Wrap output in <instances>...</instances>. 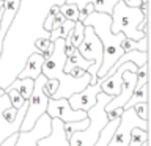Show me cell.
Wrapping results in <instances>:
<instances>
[{
	"label": "cell",
	"instance_id": "obj_1",
	"mask_svg": "<svg viewBox=\"0 0 151 146\" xmlns=\"http://www.w3.org/2000/svg\"><path fill=\"white\" fill-rule=\"evenodd\" d=\"M66 0H21L8 31L5 33L2 55H0V88L6 89L19 72L28 57L35 54L38 39H49L50 33L44 31L42 24L54 5H65Z\"/></svg>",
	"mask_w": 151,
	"mask_h": 146
},
{
	"label": "cell",
	"instance_id": "obj_29",
	"mask_svg": "<svg viewBox=\"0 0 151 146\" xmlns=\"http://www.w3.org/2000/svg\"><path fill=\"white\" fill-rule=\"evenodd\" d=\"M123 113H124V110H123V108H115V110L107 112L106 115H107V120H109V121H112V120H120Z\"/></svg>",
	"mask_w": 151,
	"mask_h": 146
},
{
	"label": "cell",
	"instance_id": "obj_8",
	"mask_svg": "<svg viewBox=\"0 0 151 146\" xmlns=\"http://www.w3.org/2000/svg\"><path fill=\"white\" fill-rule=\"evenodd\" d=\"M134 129L148 130V121H142L132 108H127L121 115L118 127L112 137L110 143L107 146H127L129 145V138H131V132Z\"/></svg>",
	"mask_w": 151,
	"mask_h": 146
},
{
	"label": "cell",
	"instance_id": "obj_6",
	"mask_svg": "<svg viewBox=\"0 0 151 146\" xmlns=\"http://www.w3.org/2000/svg\"><path fill=\"white\" fill-rule=\"evenodd\" d=\"M47 82V79L44 75H40L35 80V87H33V93L30 99L27 101V113L22 120L21 124V130L19 132H30L33 129V126L36 124V121L46 113L47 108V102H49V97L44 94V85Z\"/></svg>",
	"mask_w": 151,
	"mask_h": 146
},
{
	"label": "cell",
	"instance_id": "obj_23",
	"mask_svg": "<svg viewBox=\"0 0 151 146\" xmlns=\"http://www.w3.org/2000/svg\"><path fill=\"white\" fill-rule=\"evenodd\" d=\"M146 141H148V130L134 129L131 132V138H129V145L127 146H142Z\"/></svg>",
	"mask_w": 151,
	"mask_h": 146
},
{
	"label": "cell",
	"instance_id": "obj_7",
	"mask_svg": "<svg viewBox=\"0 0 151 146\" xmlns=\"http://www.w3.org/2000/svg\"><path fill=\"white\" fill-rule=\"evenodd\" d=\"M77 50H79V54L82 55L85 60L93 61V66L90 68V71L87 74L91 77L90 85H96L98 83L96 74H98V71H99V68H101V64H102V44H101V41L98 39V36L94 35L91 27H88V25L85 27L83 41L80 42Z\"/></svg>",
	"mask_w": 151,
	"mask_h": 146
},
{
	"label": "cell",
	"instance_id": "obj_11",
	"mask_svg": "<svg viewBox=\"0 0 151 146\" xmlns=\"http://www.w3.org/2000/svg\"><path fill=\"white\" fill-rule=\"evenodd\" d=\"M50 121L52 120L44 113L36 121V124L33 126V129L30 132H19L16 146H36V143L41 138H44V137H47L50 134V129H52Z\"/></svg>",
	"mask_w": 151,
	"mask_h": 146
},
{
	"label": "cell",
	"instance_id": "obj_2",
	"mask_svg": "<svg viewBox=\"0 0 151 146\" xmlns=\"http://www.w3.org/2000/svg\"><path fill=\"white\" fill-rule=\"evenodd\" d=\"M66 63V55H65V39H57L54 42V52L50 58L44 60V64L41 68V74L47 80H57L58 82V89L50 99H68L73 94L82 93L85 88L91 82V77L85 72L83 77L74 79L69 74L63 72Z\"/></svg>",
	"mask_w": 151,
	"mask_h": 146
},
{
	"label": "cell",
	"instance_id": "obj_25",
	"mask_svg": "<svg viewBox=\"0 0 151 146\" xmlns=\"http://www.w3.org/2000/svg\"><path fill=\"white\" fill-rule=\"evenodd\" d=\"M137 85H135V89H140L143 85L148 83V64H143L137 69ZM134 89V91H135Z\"/></svg>",
	"mask_w": 151,
	"mask_h": 146
},
{
	"label": "cell",
	"instance_id": "obj_24",
	"mask_svg": "<svg viewBox=\"0 0 151 146\" xmlns=\"http://www.w3.org/2000/svg\"><path fill=\"white\" fill-rule=\"evenodd\" d=\"M5 93H6V96H8V99H9V102H11V107H13V108L19 110V108L24 105V102H25V101H24L22 96L16 91V89L6 88V89H5Z\"/></svg>",
	"mask_w": 151,
	"mask_h": 146
},
{
	"label": "cell",
	"instance_id": "obj_16",
	"mask_svg": "<svg viewBox=\"0 0 151 146\" xmlns=\"http://www.w3.org/2000/svg\"><path fill=\"white\" fill-rule=\"evenodd\" d=\"M91 66H93V61L85 60L83 57L79 54V50L76 49V50L73 52V54L69 55V57H66V63H65L63 72H65V74H68L73 68H79V69H83L85 72H88Z\"/></svg>",
	"mask_w": 151,
	"mask_h": 146
},
{
	"label": "cell",
	"instance_id": "obj_13",
	"mask_svg": "<svg viewBox=\"0 0 151 146\" xmlns=\"http://www.w3.org/2000/svg\"><path fill=\"white\" fill-rule=\"evenodd\" d=\"M102 93L101 91V85L99 82L96 85H88L82 93L73 94L68 99V104L73 110H82V112H88L94 104H96V97L98 94Z\"/></svg>",
	"mask_w": 151,
	"mask_h": 146
},
{
	"label": "cell",
	"instance_id": "obj_30",
	"mask_svg": "<svg viewBox=\"0 0 151 146\" xmlns=\"http://www.w3.org/2000/svg\"><path fill=\"white\" fill-rule=\"evenodd\" d=\"M68 74L71 75V77H74V79H80V77H83V75H85V71L79 69V68H73Z\"/></svg>",
	"mask_w": 151,
	"mask_h": 146
},
{
	"label": "cell",
	"instance_id": "obj_12",
	"mask_svg": "<svg viewBox=\"0 0 151 146\" xmlns=\"http://www.w3.org/2000/svg\"><path fill=\"white\" fill-rule=\"evenodd\" d=\"M135 85H137V75L134 72L126 71V72L123 74V83H121L120 94L115 96V97H112L110 102L104 107L106 113L110 112V110H115V108H123V107H124L126 102L129 101V97L132 96V93H134ZM123 110H124V108H123Z\"/></svg>",
	"mask_w": 151,
	"mask_h": 146
},
{
	"label": "cell",
	"instance_id": "obj_32",
	"mask_svg": "<svg viewBox=\"0 0 151 146\" xmlns=\"http://www.w3.org/2000/svg\"><path fill=\"white\" fill-rule=\"evenodd\" d=\"M121 2L129 8H139L142 5V0H121Z\"/></svg>",
	"mask_w": 151,
	"mask_h": 146
},
{
	"label": "cell",
	"instance_id": "obj_17",
	"mask_svg": "<svg viewBox=\"0 0 151 146\" xmlns=\"http://www.w3.org/2000/svg\"><path fill=\"white\" fill-rule=\"evenodd\" d=\"M33 87H35V80H30V79H16L8 88L16 89V91L22 96L24 101H28L30 96H32V93H33Z\"/></svg>",
	"mask_w": 151,
	"mask_h": 146
},
{
	"label": "cell",
	"instance_id": "obj_27",
	"mask_svg": "<svg viewBox=\"0 0 151 146\" xmlns=\"http://www.w3.org/2000/svg\"><path fill=\"white\" fill-rule=\"evenodd\" d=\"M57 89H58V82H57V80H47L46 85H44V94L46 96L50 99L55 94Z\"/></svg>",
	"mask_w": 151,
	"mask_h": 146
},
{
	"label": "cell",
	"instance_id": "obj_4",
	"mask_svg": "<svg viewBox=\"0 0 151 146\" xmlns=\"http://www.w3.org/2000/svg\"><path fill=\"white\" fill-rule=\"evenodd\" d=\"M110 96L104 93H99L96 97V104L87 112V118L90 121L88 127L82 132H74L68 138L69 146H93L101 135V130L109 122L104 107L110 102Z\"/></svg>",
	"mask_w": 151,
	"mask_h": 146
},
{
	"label": "cell",
	"instance_id": "obj_22",
	"mask_svg": "<svg viewBox=\"0 0 151 146\" xmlns=\"http://www.w3.org/2000/svg\"><path fill=\"white\" fill-rule=\"evenodd\" d=\"M60 13L63 14V17L66 19V21H71V22H77L79 21V9L73 3L61 5V6H60Z\"/></svg>",
	"mask_w": 151,
	"mask_h": 146
},
{
	"label": "cell",
	"instance_id": "obj_10",
	"mask_svg": "<svg viewBox=\"0 0 151 146\" xmlns=\"http://www.w3.org/2000/svg\"><path fill=\"white\" fill-rule=\"evenodd\" d=\"M46 115L50 120L57 118L61 122H77V121H83L87 118V112L73 110L66 99H49Z\"/></svg>",
	"mask_w": 151,
	"mask_h": 146
},
{
	"label": "cell",
	"instance_id": "obj_20",
	"mask_svg": "<svg viewBox=\"0 0 151 146\" xmlns=\"http://www.w3.org/2000/svg\"><path fill=\"white\" fill-rule=\"evenodd\" d=\"M83 30H85L83 24L82 22H76L74 28L69 31V35H68V38H66L65 41L73 46L74 49H77V47L80 46V42L83 41Z\"/></svg>",
	"mask_w": 151,
	"mask_h": 146
},
{
	"label": "cell",
	"instance_id": "obj_14",
	"mask_svg": "<svg viewBox=\"0 0 151 146\" xmlns=\"http://www.w3.org/2000/svg\"><path fill=\"white\" fill-rule=\"evenodd\" d=\"M50 134L41 138L40 141L36 143V146H69L68 143V138L65 135V129H63V122L60 120H54L50 121Z\"/></svg>",
	"mask_w": 151,
	"mask_h": 146
},
{
	"label": "cell",
	"instance_id": "obj_33",
	"mask_svg": "<svg viewBox=\"0 0 151 146\" xmlns=\"http://www.w3.org/2000/svg\"><path fill=\"white\" fill-rule=\"evenodd\" d=\"M2 94H5V91H3V89H2V88H0V96H2Z\"/></svg>",
	"mask_w": 151,
	"mask_h": 146
},
{
	"label": "cell",
	"instance_id": "obj_31",
	"mask_svg": "<svg viewBox=\"0 0 151 146\" xmlns=\"http://www.w3.org/2000/svg\"><path fill=\"white\" fill-rule=\"evenodd\" d=\"M16 141H17V134H14V135L9 137V138L5 140L0 146H16Z\"/></svg>",
	"mask_w": 151,
	"mask_h": 146
},
{
	"label": "cell",
	"instance_id": "obj_21",
	"mask_svg": "<svg viewBox=\"0 0 151 146\" xmlns=\"http://www.w3.org/2000/svg\"><path fill=\"white\" fill-rule=\"evenodd\" d=\"M121 50L124 52H132V50H137V52H148V36H145L143 39L140 41H131V39H124L121 42Z\"/></svg>",
	"mask_w": 151,
	"mask_h": 146
},
{
	"label": "cell",
	"instance_id": "obj_19",
	"mask_svg": "<svg viewBox=\"0 0 151 146\" xmlns=\"http://www.w3.org/2000/svg\"><path fill=\"white\" fill-rule=\"evenodd\" d=\"M148 83L143 85L140 89H135L134 93H132V96L129 97V101L126 102V105L123 107L124 110H127V108H132L134 105H137V104H148Z\"/></svg>",
	"mask_w": 151,
	"mask_h": 146
},
{
	"label": "cell",
	"instance_id": "obj_28",
	"mask_svg": "<svg viewBox=\"0 0 151 146\" xmlns=\"http://www.w3.org/2000/svg\"><path fill=\"white\" fill-rule=\"evenodd\" d=\"M65 21H66V19L63 17V14H61V13H57L55 17H54V21H52V30H55V28L61 27V25L65 24ZM52 30H50V31H52Z\"/></svg>",
	"mask_w": 151,
	"mask_h": 146
},
{
	"label": "cell",
	"instance_id": "obj_18",
	"mask_svg": "<svg viewBox=\"0 0 151 146\" xmlns=\"http://www.w3.org/2000/svg\"><path fill=\"white\" fill-rule=\"evenodd\" d=\"M118 122H120V120L109 121L106 124V127L101 130V135H99V138L96 140V143H94L93 146H107L109 143H110L112 137H113V134H115V130L118 127Z\"/></svg>",
	"mask_w": 151,
	"mask_h": 146
},
{
	"label": "cell",
	"instance_id": "obj_26",
	"mask_svg": "<svg viewBox=\"0 0 151 146\" xmlns=\"http://www.w3.org/2000/svg\"><path fill=\"white\" fill-rule=\"evenodd\" d=\"M132 110L135 112V115L142 121H148V104H137V105L132 107Z\"/></svg>",
	"mask_w": 151,
	"mask_h": 146
},
{
	"label": "cell",
	"instance_id": "obj_5",
	"mask_svg": "<svg viewBox=\"0 0 151 146\" xmlns=\"http://www.w3.org/2000/svg\"><path fill=\"white\" fill-rule=\"evenodd\" d=\"M110 19H112L110 31L113 35L121 33V35H124L126 39L131 41H140L145 38L143 33L137 31V25L145 19V16L140 13L139 8H129L120 0L113 6Z\"/></svg>",
	"mask_w": 151,
	"mask_h": 146
},
{
	"label": "cell",
	"instance_id": "obj_3",
	"mask_svg": "<svg viewBox=\"0 0 151 146\" xmlns=\"http://www.w3.org/2000/svg\"><path fill=\"white\" fill-rule=\"evenodd\" d=\"M83 27H91L94 35L98 36V39L101 41L102 44V64L99 68L96 77L98 80L102 79L109 71L112 69V66L118 61V58L124 54L121 50V42L126 39L124 35L118 33V35H113L110 31V24L112 19L107 14H101V13H91L90 16L82 22Z\"/></svg>",
	"mask_w": 151,
	"mask_h": 146
},
{
	"label": "cell",
	"instance_id": "obj_15",
	"mask_svg": "<svg viewBox=\"0 0 151 146\" xmlns=\"http://www.w3.org/2000/svg\"><path fill=\"white\" fill-rule=\"evenodd\" d=\"M44 64V57L41 54H32L24 64V69L19 72L17 79H30L36 80L41 75V68Z\"/></svg>",
	"mask_w": 151,
	"mask_h": 146
},
{
	"label": "cell",
	"instance_id": "obj_9",
	"mask_svg": "<svg viewBox=\"0 0 151 146\" xmlns=\"http://www.w3.org/2000/svg\"><path fill=\"white\" fill-rule=\"evenodd\" d=\"M27 105H28V104L25 101V102H24V105L17 110L16 120L11 121V120H8V118L5 116V110H6L8 107H11V102H9L6 93L0 96V145H2L6 138H9L11 135L19 134L22 120H24V116H25V113H27Z\"/></svg>",
	"mask_w": 151,
	"mask_h": 146
}]
</instances>
